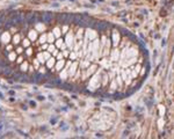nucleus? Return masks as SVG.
I'll return each instance as SVG.
<instances>
[{
	"mask_svg": "<svg viewBox=\"0 0 174 139\" xmlns=\"http://www.w3.org/2000/svg\"><path fill=\"white\" fill-rule=\"evenodd\" d=\"M113 41H114V45L117 46V44L120 42V35L117 31H114V34H113Z\"/></svg>",
	"mask_w": 174,
	"mask_h": 139,
	"instance_id": "obj_6",
	"label": "nucleus"
},
{
	"mask_svg": "<svg viewBox=\"0 0 174 139\" xmlns=\"http://www.w3.org/2000/svg\"><path fill=\"white\" fill-rule=\"evenodd\" d=\"M159 128L160 129L163 128V119H160V121H159Z\"/></svg>",
	"mask_w": 174,
	"mask_h": 139,
	"instance_id": "obj_30",
	"label": "nucleus"
},
{
	"mask_svg": "<svg viewBox=\"0 0 174 139\" xmlns=\"http://www.w3.org/2000/svg\"><path fill=\"white\" fill-rule=\"evenodd\" d=\"M13 42L15 43V44H17V43L20 42V36H19V35H15V36L13 37Z\"/></svg>",
	"mask_w": 174,
	"mask_h": 139,
	"instance_id": "obj_17",
	"label": "nucleus"
},
{
	"mask_svg": "<svg viewBox=\"0 0 174 139\" xmlns=\"http://www.w3.org/2000/svg\"><path fill=\"white\" fill-rule=\"evenodd\" d=\"M96 37V32L94 30H92V29H87L86 30V38L87 39H94Z\"/></svg>",
	"mask_w": 174,
	"mask_h": 139,
	"instance_id": "obj_3",
	"label": "nucleus"
},
{
	"mask_svg": "<svg viewBox=\"0 0 174 139\" xmlns=\"http://www.w3.org/2000/svg\"><path fill=\"white\" fill-rule=\"evenodd\" d=\"M27 69H28V64H27V63H22L21 70L22 71H27Z\"/></svg>",
	"mask_w": 174,
	"mask_h": 139,
	"instance_id": "obj_19",
	"label": "nucleus"
},
{
	"mask_svg": "<svg viewBox=\"0 0 174 139\" xmlns=\"http://www.w3.org/2000/svg\"><path fill=\"white\" fill-rule=\"evenodd\" d=\"M77 66H78V64H77V63H73V64L71 65V67H70V70L67 71V73H69V75H73L74 73H75V69H77Z\"/></svg>",
	"mask_w": 174,
	"mask_h": 139,
	"instance_id": "obj_7",
	"label": "nucleus"
},
{
	"mask_svg": "<svg viewBox=\"0 0 174 139\" xmlns=\"http://www.w3.org/2000/svg\"><path fill=\"white\" fill-rule=\"evenodd\" d=\"M66 44L69 45L70 48L73 46V35H72V32L67 34V36H66Z\"/></svg>",
	"mask_w": 174,
	"mask_h": 139,
	"instance_id": "obj_4",
	"label": "nucleus"
},
{
	"mask_svg": "<svg viewBox=\"0 0 174 139\" xmlns=\"http://www.w3.org/2000/svg\"><path fill=\"white\" fill-rule=\"evenodd\" d=\"M58 59H63V54H58Z\"/></svg>",
	"mask_w": 174,
	"mask_h": 139,
	"instance_id": "obj_33",
	"label": "nucleus"
},
{
	"mask_svg": "<svg viewBox=\"0 0 174 139\" xmlns=\"http://www.w3.org/2000/svg\"><path fill=\"white\" fill-rule=\"evenodd\" d=\"M136 56H137V51L135 49H129V50H124V52L122 54V66L127 67L130 64L135 63L136 60Z\"/></svg>",
	"mask_w": 174,
	"mask_h": 139,
	"instance_id": "obj_1",
	"label": "nucleus"
},
{
	"mask_svg": "<svg viewBox=\"0 0 174 139\" xmlns=\"http://www.w3.org/2000/svg\"><path fill=\"white\" fill-rule=\"evenodd\" d=\"M40 42L42 43V44L47 42V35H43V36H41V38H40Z\"/></svg>",
	"mask_w": 174,
	"mask_h": 139,
	"instance_id": "obj_18",
	"label": "nucleus"
},
{
	"mask_svg": "<svg viewBox=\"0 0 174 139\" xmlns=\"http://www.w3.org/2000/svg\"><path fill=\"white\" fill-rule=\"evenodd\" d=\"M9 39H11V36H9V32H4L2 34V36H1V42L7 44V43L9 42Z\"/></svg>",
	"mask_w": 174,
	"mask_h": 139,
	"instance_id": "obj_5",
	"label": "nucleus"
},
{
	"mask_svg": "<svg viewBox=\"0 0 174 139\" xmlns=\"http://www.w3.org/2000/svg\"><path fill=\"white\" fill-rule=\"evenodd\" d=\"M43 56H44V59H49V58H50V54H48V52H45V54H43Z\"/></svg>",
	"mask_w": 174,
	"mask_h": 139,
	"instance_id": "obj_25",
	"label": "nucleus"
},
{
	"mask_svg": "<svg viewBox=\"0 0 174 139\" xmlns=\"http://www.w3.org/2000/svg\"><path fill=\"white\" fill-rule=\"evenodd\" d=\"M95 69H96V66H95V65H93V66H91L90 69H88V71H87V74H88V75H90V74H92V73H93V72L95 71Z\"/></svg>",
	"mask_w": 174,
	"mask_h": 139,
	"instance_id": "obj_15",
	"label": "nucleus"
},
{
	"mask_svg": "<svg viewBox=\"0 0 174 139\" xmlns=\"http://www.w3.org/2000/svg\"><path fill=\"white\" fill-rule=\"evenodd\" d=\"M63 66H64V60H63V59H60V60L58 62L56 69H57V70H62V69H63Z\"/></svg>",
	"mask_w": 174,
	"mask_h": 139,
	"instance_id": "obj_13",
	"label": "nucleus"
},
{
	"mask_svg": "<svg viewBox=\"0 0 174 139\" xmlns=\"http://www.w3.org/2000/svg\"><path fill=\"white\" fill-rule=\"evenodd\" d=\"M62 44H63V41H62V39H58L57 41V46L58 48H60V46H62Z\"/></svg>",
	"mask_w": 174,
	"mask_h": 139,
	"instance_id": "obj_24",
	"label": "nucleus"
},
{
	"mask_svg": "<svg viewBox=\"0 0 174 139\" xmlns=\"http://www.w3.org/2000/svg\"><path fill=\"white\" fill-rule=\"evenodd\" d=\"M118 57H120V52H118V50L116 49V50H114V52H113V54H111V60H117L118 59Z\"/></svg>",
	"mask_w": 174,
	"mask_h": 139,
	"instance_id": "obj_8",
	"label": "nucleus"
},
{
	"mask_svg": "<svg viewBox=\"0 0 174 139\" xmlns=\"http://www.w3.org/2000/svg\"><path fill=\"white\" fill-rule=\"evenodd\" d=\"M38 62H44V56H43V54H38Z\"/></svg>",
	"mask_w": 174,
	"mask_h": 139,
	"instance_id": "obj_20",
	"label": "nucleus"
},
{
	"mask_svg": "<svg viewBox=\"0 0 174 139\" xmlns=\"http://www.w3.org/2000/svg\"><path fill=\"white\" fill-rule=\"evenodd\" d=\"M32 54H33V50L32 49H28V50H27V54H28V56H30Z\"/></svg>",
	"mask_w": 174,
	"mask_h": 139,
	"instance_id": "obj_29",
	"label": "nucleus"
},
{
	"mask_svg": "<svg viewBox=\"0 0 174 139\" xmlns=\"http://www.w3.org/2000/svg\"><path fill=\"white\" fill-rule=\"evenodd\" d=\"M53 65H55V59H53V58H49V59H48V67H50V69H51Z\"/></svg>",
	"mask_w": 174,
	"mask_h": 139,
	"instance_id": "obj_11",
	"label": "nucleus"
},
{
	"mask_svg": "<svg viewBox=\"0 0 174 139\" xmlns=\"http://www.w3.org/2000/svg\"><path fill=\"white\" fill-rule=\"evenodd\" d=\"M16 52H17V54H21V52H22V49H21V48H19L17 50H16Z\"/></svg>",
	"mask_w": 174,
	"mask_h": 139,
	"instance_id": "obj_31",
	"label": "nucleus"
},
{
	"mask_svg": "<svg viewBox=\"0 0 174 139\" xmlns=\"http://www.w3.org/2000/svg\"><path fill=\"white\" fill-rule=\"evenodd\" d=\"M63 31H64V32L67 31V27H64V28H63Z\"/></svg>",
	"mask_w": 174,
	"mask_h": 139,
	"instance_id": "obj_34",
	"label": "nucleus"
},
{
	"mask_svg": "<svg viewBox=\"0 0 174 139\" xmlns=\"http://www.w3.org/2000/svg\"><path fill=\"white\" fill-rule=\"evenodd\" d=\"M99 85H100V75L99 74H95L92 79H91V81H90V87L92 91H94L95 88H98L99 87Z\"/></svg>",
	"mask_w": 174,
	"mask_h": 139,
	"instance_id": "obj_2",
	"label": "nucleus"
},
{
	"mask_svg": "<svg viewBox=\"0 0 174 139\" xmlns=\"http://www.w3.org/2000/svg\"><path fill=\"white\" fill-rule=\"evenodd\" d=\"M29 38H30L32 41H35V39L37 38V34H36V31L32 30V31L29 32Z\"/></svg>",
	"mask_w": 174,
	"mask_h": 139,
	"instance_id": "obj_9",
	"label": "nucleus"
},
{
	"mask_svg": "<svg viewBox=\"0 0 174 139\" xmlns=\"http://www.w3.org/2000/svg\"><path fill=\"white\" fill-rule=\"evenodd\" d=\"M47 49L49 52H53V51H55V46H53V45H50V46H48Z\"/></svg>",
	"mask_w": 174,
	"mask_h": 139,
	"instance_id": "obj_21",
	"label": "nucleus"
},
{
	"mask_svg": "<svg viewBox=\"0 0 174 139\" xmlns=\"http://www.w3.org/2000/svg\"><path fill=\"white\" fill-rule=\"evenodd\" d=\"M139 70H141V66H139V65H137V66H136V69H135V72H136V73H138V72H139Z\"/></svg>",
	"mask_w": 174,
	"mask_h": 139,
	"instance_id": "obj_28",
	"label": "nucleus"
},
{
	"mask_svg": "<svg viewBox=\"0 0 174 139\" xmlns=\"http://www.w3.org/2000/svg\"><path fill=\"white\" fill-rule=\"evenodd\" d=\"M23 45H25V46H28V45H29V41H28V39H25V41H23Z\"/></svg>",
	"mask_w": 174,
	"mask_h": 139,
	"instance_id": "obj_26",
	"label": "nucleus"
},
{
	"mask_svg": "<svg viewBox=\"0 0 174 139\" xmlns=\"http://www.w3.org/2000/svg\"><path fill=\"white\" fill-rule=\"evenodd\" d=\"M9 59H11V60H14V59H15V52H12V54H9Z\"/></svg>",
	"mask_w": 174,
	"mask_h": 139,
	"instance_id": "obj_23",
	"label": "nucleus"
},
{
	"mask_svg": "<svg viewBox=\"0 0 174 139\" xmlns=\"http://www.w3.org/2000/svg\"><path fill=\"white\" fill-rule=\"evenodd\" d=\"M36 29H37V30H40V31H43V30L45 29V26H44L43 23H37Z\"/></svg>",
	"mask_w": 174,
	"mask_h": 139,
	"instance_id": "obj_12",
	"label": "nucleus"
},
{
	"mask_svg": "<svg viewBox=\"0 0 174 139\" xmlns=\"http://www.w3.org/2000/svg\"><path fill=\"white\" fill-rule=\"evenodd\" d=\"M53 36H56V37H59V36H60V30H59L58 28H55V30H53Z\"/></svg>",
	"mask_w": 174,
	"mask_h": 139,
	"instance_id": "obj_16",
	"label": "nucleus"
},
{
	"mask_svg": "<svg viewBox=\"0 0 174 139\" xmlns=\"http://www.w3.org/2000/svg\"><path fill=\"white\" fill-rule=\"evenodd\" d=\"M75 57H77V54H71V58H75Z\"/></svg>",
	"mask_w": 174,
	"mask_h": 139,
	"instance_id": "obj_32",
	"label": "nucleus"
},
{
	"mask_svg": "<svg viewBox=\"0 0 174 139\" xmlns=\"http://www.w3.org/2000/svg\"><path fill=\"white\" fill-rule=\"evenodd\" d=\"M34 65H35V67H36V69H38V59L34 60Z\"/></svg>",
	"mask_w": 174,
	"mask_h": 139,
	"instance_id": "obj_27",
	"label": "nucleus"
},
{
	"mask_svg": "<svg viewBox=\"0 0 174 139\" xmlns=\"http://www.w3.org/2000/svg\"><path fill=\"white\" fill-rule=\"evenodd\" d=\"M53 38H55V36H53L52 34H49V35L47 36V42L52 43V42H53Z\"/></svg>",
	"mask_w": 174,
	"mask_h": 139,
	"instance_id": "obj_14",
	"label": "nucleus"
},
{
	"mask_svg": "<svg viewBox=\"0 0 174 139\" xmlns=\"http://www.w3.org/2000/svg\"><path fill=\"white\" fill-rule=\"evenodd\" d=\"M159 110H160V115L163 116V115H164V112H165V109H164V107H163V106H159Z\"/></svg>",
	"mask_w": 174,
	"mask_h": 139,
	"instance_id": "obj_22",
	"label": "nucleus"
},
{
	"mask_svg": "<svg viewBox=\"0 0 174 139\" xmlns=\"http://www.w3.org/2000/svg\"><path fill=\"white\" fill-rule=\"evenodd\" d=\"M67 75H69V73H67V70L64 69L63 71H62V73H60V78H62V79H66V78H67Z\"/></svg>",
	"mask_w": 174,
	"mask_h": 139,
	"instance_id": "obj_10",
	"label": "nucleus"
}]
</instances>
